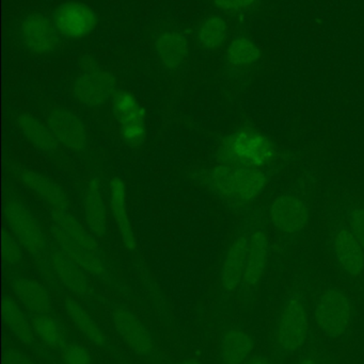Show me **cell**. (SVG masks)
I'll return each mask as SVG.
<instances>
[{"label":"cell","mask_w":364,"mask_h":364,"mask_svg":"<svg viewBox=\"0 0 364 364\" xmlns=\"http://www.w3.org/2000/svg\"><path fill=\"white\" fill-rule=\"evenodd\" d=\"M269 240L264 230H254L249 235V248H248L247 264L243 286L246 288H254L264 276L269 264Z\"/></svg>","instance_id":"d6986e66"},{"label":"cell","mask_w":364,"mask_h":364,"mask_svg":"<svg viewBox=\"0 0 364 364\" xmlns=\"http://www.w3.org/2000/svg\"><path fill=\"white\" fill-rule=\"evenodd\" d=\"M21 244L8 231L2 235V258L8 267H14L21 260Z\"/></svg>","instance_id":"f546056e"},{"label":"cell","mask_w":364,"mask_h":364,"mask_svg":"<svg viewBox=\"0 0 364 364\" xmlns=\"http://www.w3.org/2000/svg\"><path fill=\"white\" fill-rule=\"evenodd\" d=\"M4 364H32L27 357L14 350L4 353Z\"/></svg>","instance_id":"836d02e7"},{"label":"cell","mask_w":364,"mask_h":364,"mask_svg":"<svg viewBox=\"0 0 364 364\" xmlns=\"http://www.w3.org/2000/svg\"><path fill=\"white\" fill-rule=\"evenodd\" d=\"M254 348V338L244 329L233 327L222 335L220 358L224 364H246Z\"/></svg>","instance_id":"7402d4cb"},{"label":"cell","mask_w":364,"mask_h":364,"mask_svg":"<svg viewBox=\"0 0 364 364\" xmlns=\"http://www.w3.org/2000/svg\"><path fill=\"white\" fill-rule=\"evenodd\" d=\"M64 364H92L89 350L79 343H68L62 348Z\"/></svg>","instance_id":"4dcf8cb0"},{"label":"cell","mask_w":364,"mask_h":364,"mask_svg":"<svg viewBox=\"0 0 364 364\" xmlns=\"http://www.w3.org/2000/svg\"><path fill=\"white\" fill-rule=\"evenodd\" d=\"M109 208L122 244L126 250H134L137 237L128 211L126 186L120 177H115L109 183Z\"/></svg>","instance_id":"9a60e30c"},{"label":"cell","mask_w":364,"mask_h":364,"mask_svg":"<svg viewBox=\"0 0 364 364\" xmlns=\"http://www.w3.org/2000/svg\"><path fill=\"white\" fill-rule=\"evenodd\" d=\"M353 318L352 301L338 289L324 291L316 301L314 320L318 329L331 339H337L346 333L352 325Z\"/></svg>","instance_id":"5b68a950"},{"label":"cell","mask_w":364,"mask_h":364,"mask_svg":"<svg viewBox=\"0 0 364 364\" xmlns=\"http://www.w3.org/2000/svg\"><path fill=\"white\" fill-rule=\"evenodd\" d=\"M19 36L27 50L36 55L53 53L59 45L60 34L55 23L41 13H32L23 19Z\"/></svg>","instance_id":"7c38bea8"},{"label":"cell","mask_w":364,"mask_h":364,"mask_svg":"<svg viewBox=\"0 0 364 364\" xmlns=\"http://www.w3.org/2000/svg\"><path fill=\"white\" fill-rule=\"evenodd\" d=\"M17 128L24 138L38 151L53 154L58 149V142L51 134L47 124L28 113H23L16 119Z\"/></svg>","instance_id":"cb8c5ba5"},{"label":"cell","mask_w":364,"mask_h":364,"mask_svg":"<svg viewBox=\"0 0 364 364\" xmlns=\"http://www.w3.org/2000/svg\"><path fill=\"white\" fill-rule=\"evenodd\" d=\"M350 229L364 248V207L356 208L350 214Z\"/></svg>","instance_id":"d6a6232c"},{"label":"cell","mask_w":364,"mask_h":364,"mask_svg":"<svg viewBox=\"0 0 364 364\" xmlns=\"http://www.w3.org/2000/svg\"><path fill=\"white\" fill-rule=\"evenodd\" d=\"M155 50L162 66L170 70H177L187 59L189 44L184 34L166 31L156 40Z\"/></svg>","instance_id":"603a6c76"},{"label":"cell","mask_w":364,"mask_h":364,"mask_svg":"<svg viewBox=\"0 0 364 364\" xmlns=\"http://www.w3.org/2000/svg\"><path fill=\"white\" fill-rule=\"evenodd\" d=\"M309 329L307 304L299 295H291L282 304L274 327L276 348L284 355L294 354L305 346Z\"/></svg>","instance_id":"277c9868"},{"label":"cell","mask_w":364,"mask_h":364,"mask_svg":"<svg viewBox=\"0 0 364 364\" xmlns=\"http://www.w3.org/2000/svg\"><path fill=\"white\" fill-rule=\"evenodd\" d=\"M19 181L30 192L36 194L53 211H70L68 197L63 190L41 173L31 170H23L19 173Z\"/></svg>","instance_id":"ac0fdd59"},{"label":"cell","mask_w":364,"mask_h":364,"mask_svg":"<svg viewBox=\"0 0 364 364\" xmlns=\"http://www.w3.org/2000/svg\"><path fill=\"white\" fill-rule=\"evenodd\" d=\"M113 112L123 142L134 149L141 146L147 140V113L136 96L118 92L113 100Z\"/></svg>","instance_id":"52a82bcc"},{"label":"cell","mask_w":364,"mask_h":364,"mask_svg":"<svg viewBox=\"0 0 364 364\" xmlns=\"http://www.w3.org/2000/svg\"><path fill=\"white\" fill-rule=\"evenodd\" d=\"M12 290L19 305L36 316L48 314L51 299L46 289L31 278L19 277L13 282Z\"/></svg>","instance_id":"44dd1931"},{"label":"cell","mask_w":364,"mask_h":364,"mask_svg":"<svg viewBox=\"0 0 364 364\" xmlns=\"http://www.w3.org/2000/svg\"><path fill=\"white\" fill-rule=\"evenodd\" d=\"M4 218L11 235L21 248L32 256L41 257L46 252L44 232L32 212L16 199H10L4 205Z\"/></svg>","instance_id":"8992f818"},{"label":"cell","mask_w":364,"mask_h":364,"mask_svg":"<svg viewBox=\"0 0 364 364\" xmlns=\"http://www.w3.org/2000/svg\"><path fill=\"white\" fill-rule=\"evenodd\" d=\"M180 364H198V363H194V361H185V363H182Z\"/></svg>","instance_id":"8d00e7d4"},{"label":"cell","mask_w":364,"mask_h":364,"mask_svg":"<svg viewBox=\"0 0 364 364\" xmlns=\"http://www.w3.org/2000/svg\"><path fill=\"white\" fill-rule=\"evenodd\" d=\"M249 235H241L233 240L229 246L222 269H220V284L227 292H234L243 286L247 264Z\"/></svg>","instance_id":"5bb4252c"},{"label":"cell","mask_w":364,"mask_h":364,"mask_svg":"<svg viewBox=\"0 0 364 364\" xmlns=\"http://www.w3.org/2000/svg\"><path fill=\"white\" fill-rule=\"evenodd\" d=\"M261 57L260 47L248 36H236L227 47V64L233 70L250 68L258 63Z\"/></svg>","instance_id":"4316f807"},{"label":"cell","mask_w":364,"mask_h":364,"mask_svg":"<svg viewBox=\"0 0 364 364\" xmlns=\"http://www.w3.org/2000/svg\"><path fill=\"white\" fill-rule=\"evenodd\" d=\"M202 182L214 194L231 203L256 200L267 186V176L261 168L219 164L202 174Z\"/></svg>","instance_id":"7a4b0ae2"},{"label":"cell","mask_w":364,"mask_h":364,"mask_svg":"<svg viewBox=\"0 0 364 364\" xmlns=\"http://www.w3.org/2000/svg\"><path fill=\"white\" fill-rule=\"evenodd\" d=\"M296 364H318L316 363V360H314L313 358H309V357H306V358L301 359V360H299L298 363Z\"/></svg>","instance_id":"d590c367"},{"label":"cell","mask_w":364,"mask_h":364,"mask_svg":"<svg viewBox=\"0 0 364 364\" xmlns=\"http://www.w3.org/2000/svg\"><path fill=\"white\" fill-rule=\"evenodd\" d=\"M113 322L118 335L132 352L140 356L151 354L153 337L138 316L126 308H118L113 311Z\"/></svg>","instance_id":"4fadbf2b"},{"label":"cell","mask_w":364,"mask_h":364,"mask_svg":"<svg viewBox=\"0 0 364 364\" xmlns=\"http://www.w3.org/2000/svg\"><path fill=\"white\" fill-rule=\"evenodd\" d=\"M34 336L51 348H62L66 346V335L61 325L48 314L36 316L32 322Z\"/></svg>","instance_id":"f1b7e54d"},{"label":"cell","mask_w":364,"mask_h":364,"mask_svg":"<svg viewBox=\"0 0 364 364\" xmlns=\"http://www.w3.org/2000/svg\"><path fill=\"white\" fill-rule=\"evenodd\" d=\"M66 314L79 333L92 344L103 346L106 343V336L93 316L75 299H68L64 304Z\"/></svg>","instance_id":"484cf974"},{"label":"cell","mask_w":364,"mask_h":364,"mask_svg":"<svg viewBox=\"0 0 364 364\" xmlns=\"http://www.w3.org/2000/svg\"><path fill=\"white\" fill-rule=\"evenodd\" d=\"M47 262L62 286L79 296L88 295L90 291L89 282L78 265L75 264L61 252H51L47 257Z\"/></svg>","instance_id":"ffe728a7"},{"label":"cell","mask_w":364,"mask_h":364,"mask_svg":"<svg viewBox=\"0 0 364 364\" xmlns=\"http://www.w3.org/2000/svg\"><path fill=\"white\" fill-rule=\"evenodd\" d=\"M53 23L60 36L68 40H80L95 30L98 16L87 4L66 2L56 9Z\"/></svg>","instance_id":"30bf717a"},{"label":"cell","mask_w":364,"mask_h":364,"mask_svg":"<svg viewBox=\"0 0 364 364\" xmlns=\"http://www.w3.org/2000/svg\"><path fill=\"white\" fill-rule=\"evenodd\" d=\"M260 0H214L219 10L227 13H247L254 10Z\"/></svg>","instance_id":"1f68e13d"},{"label":"cell","mask_w":364,"mask_h":364,"mask_svg":"<svg viewBox=\"0 0 364 364\" xmlns=\"http://www.w3.org/2000/svg\"><path fill=\"white\" fill-rule=\"evenodd\" d=\"M2 316L6 328L21 343L28 346L33 341L36 337L33 326L19 301L10 296L4 297L2 301Z\"/></svg>","instance_id":"d4e9b609"},{"label":"cell","mask_w":364,"mask_h":364,"mask_svg":"<svg viewBox=\"0 0 364 364\" xmlns=\"http://www.w3.org/2000/svg\"><path fill=\"white\" fill-rule=\"evenodd\" d=\"M273 142L265 134L252 129H239L227 136L219 147L222 164L261 168L275 159Z\"/></svg>","instance_id":"3957f363"},{"label":"cell","mask_w":364,"mask_h":364,"mask_svg":"<svg viewBox=\"0 0 364 364\" xmlns=\"http://www.w3.org/2000/svg\"><path fill=\"white\" fill-rule=\"evenodd\" d=\"M333 252L342 271L352 277L364 272V248L350 228L338 229L333 235Z\"/></svg>","instance_id":"2e32d148"},{"label":"cell","mask_w":364,"mask_h":364,"mask_svg":"<svg viewBox=\"0 0 364 364\" xmlns=\"http://www.w3.org/2000/svg\"><path fill=\"white\" fill-rule=\"evenodd\" d=\"M83 205L89 231L94 237H104L108 227V213L102 183L98 177H92L85 184L83 193Z\"/></svg>","instance_id":"e0dca14e"},{"label":"cell","mask_w":364,"mask_h":364,"mask_svg":"<svg viewBox=\"0 0 364 364\" xmlns=\"http://www.w3.org/2000/svg\"><path fill=\"white\" fill-rule=\"evenodd\" d=\"M47 126L58 144L74 153L85 151L89 142L87 128L73 111L53 109L47 115Z\"/></svg>","instance_id":"8fae6325"},{"label":"cell","mask_w":364,"mask_h":364,"mask_svg":"<svg viewBox=\"0 0 364 364\" xmlns=\"http://www.w3.org/2000/svg\"><path fill=\"white\" fill-rule=\"evenodd\" d=\"M228 25L222 17L212 15L207 17L200 25L198 40L201 46L207 50H216L226 42Z\"/></svg>","instance_id":"83f0119b"},{"label":"cell","mask_w":364,"mask_h":364,"mask_svg":"<svg viewBox=\"0 0 364 364\" xmlns=\"http://www.w3.org/2000/svg\"><path fill=\"white\" fill-rule=\"evenodd\" d=\"M246 364H274L271 361L266 360V359L263 358H256L252 359V360L248 361Z\"/></svg>","instance_id":"e575fe53"},{"label":"cell","mask_w":364,"mask_h":364,"mask_svg":"<svg viewBox=\"0 0 364 364\" xmlns=\"http://www.w3.org/2000/svg\"><path fill=\"white\" fill-rule=\"evenodd\" d=\"M51 220L60 252L85 273L102 279L106 277L107 265L91 231L85 230L70 211H53Z\"/></svg>","instance_id":"6da1fadb"},{"label":"cell","mask_w":364,"mask_h":364,"mask_svg":"<svg viewBox=\"0 0 364 364\" xmlns=\"http://www.w3.org/2000/svg\"><path fill=\"white\" fill-rule=\"evenodd\" d=\"M307 201L294 194H284L275 198L269 209L271 224L286 235H297L307 227L310 220Z\"/></svg>","instance_id":"9c48e42d"},{"label":"cell","mask_w":364,"mask_h":364,"mask_svg":"<svg viewBox=\"0 0 364 364\" xmlns=\"http://www.w3.org/2000/svg\"><path fill=\"white\" fill-rule=\"evenodd\" d=\"M72 93L75 100L85 108H100L118 93L117 79L108 70H88L75 79Z\"/></svg>","instance_id":"ba28073f"}]
</instances>
